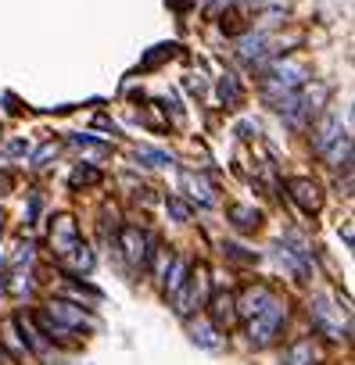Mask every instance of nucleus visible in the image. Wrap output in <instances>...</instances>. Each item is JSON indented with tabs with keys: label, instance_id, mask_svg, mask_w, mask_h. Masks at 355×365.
<instances>
[{
	"label": "nucleus",
	"instance_id": "nucleus-4",
	"mask_svg": "<svg viewBox=\"0 0 355 365\" xmlns=\"http://www.w3.org/2000/svg\"><path fill=\"white\" fill-rule=\"evenodd\" d=\"M119 251H122V258H126V265L133 272H144L151 265V258H155L158 247L140 226H122L119 229Z\"/></svg>",
	"mask_w": 355,
	"mask_h": 365
},
{
	"label": "nucleus",
	"instance_id": "nucleus-10",
	"mask_svg": "<svg viewBox=\"0 0 355 365\" xmlns=\"http://www.w3.org/2000/svg\"><path fill=\"white\" fill-rule=\"evenodd\" d=\"M273 297H277V294L269 290L266 283H248L241 294H234V312H237V319H252V315H259Z\"/></svg>",
	"mask_w": 355,
	"mask_h": 365
},
{
	"label": "nucleus",
	"instance_id": "nucleus-20",
	"mask_svg": "<svg viewBox=\"0 0 355 365\" xmlns=\"http://www.w3.org/2000/svg\"><path fill=\"white\" fill-rule=\"evenodd\" d=\"M216 330H219V326H216L212 319H201V322H194V326H191V340L198 344V348H205V351H219L223 340H219Z\"/></svg>",
	"mask_w": 355,
	"mask_h": 365
},
{
	"label": "nucleus",
	"instance_id": "nucleus-8",
	"mask_svg": "<svg viewBox=\"0 0 355 365\" xmlns=\"http://www.w3.org/2000/svg\"><path fill=\"white\" fill-rule=\"evenodd\" d=\"M284 186L291 193V201H295L305 215H320L323 211V190H320V183H312L305 176H291Z\"/></svg>",
	"mask_w": 355,
	"mask_h": 365
},
{
	"label": "nucleus",
	"instance_id": "nucleus-30",
	"mask_svg": "<svg viewBox=\"0 0 355 365\" xmlns=\"http://www.w3.org/2000/svg\"><path fill=\"white\" fill-rule=\"evenodd\" d=\"M169 4H173V8H180V11H183V8H191V4H194V0H169Z\"/></svg>",
	"mask_w": 355,
	"mask_h": 365
},
{
	"label": "nucleus",
	"instance_id": "nucleus-9",
	"mask_svg": "<svg viewBox=\"0 0 355 365\" xmlns=\"http://www.w3.org/2000/svg\"><path fill=\"white\" fill-rule=\"evenodd\" d=\"M15 326H18V333H22V344H26V351H29V355L44 358V362H51V358H54V344H51V340L44 337V330L36 326V319H33V315L18 312Z\"/></svg>",
	"mask_w": 355,
	"mask_h": 365
},
{
	"label": "nucleus",
	"instance_id": "nucleus-32",
	"mask_svg": "<svg viewBox=\"0 0 355 365\" xmlns=\"http://www.w3.org/2000/svg\"><path fill=\"white\" fill-rule=\"evenodd\" d=\"M205 4H212V0H205Z\"/></svg>",
	"mask_w": 355,
	"mask_h": 365
},
{
	"label": "nucleus",
	"instance_id": "nucleus-1",
	"mask_svg": "<svg viewBox=\"0 0 355 365\" xmlns=\"http://www.w3.org/2000/svg\"><path fill=\"white\" fill-rule=\"evenodd\" d=\"M309 82V72H305V64L295 61V57H287V61H277V64H269V69L262 72V94L269 104H280L284 97H291L298 90V86Z\"/></svg>",
	"mask_w": 355,
	"mask_h": 365
},
{
	"label": "nucleus",
	"instance_id": "nucleus-23",
	"mask_svg": "<svg viewBox=\"0 0 355 365\" xmlns=\"http://www.w3.org/2000/svg\"><path fill=\"white\" fill-rule=\"evenodd\" d=\"M72 147L87 150V154H94V158H108L112 154V147L108 143H97L94 136H72Z\"/></svg>",
	"mask_w": 355,
	"mask_h": 365
},
{
	"label": "nucleus",
	"instance_id": "nucleus-12",
	"mask_svg": "<svg viewBox=\"0 0 355 365\" xmlns=\"http://www.w3.org/2000/svg\"><path fill=\"white\" fill-rule=\"evenodd\" d=\"M72 244H79V226L72 215H54L51 219V254L61 258V254H69Z\"/></svg>",
	"mask_w": 355,
	"mask_h": 365
},
{
	"label": "nucleus",
	"instance_id": "nucleus-29",
	"mask_svg": "<svg viewBox=\"0 0 355 365\" xmlns=\"http://www.w3.org/2000/svg\"><path fill=\"white\" fill-rule=\"evenodd\" d=\"M8 154H29V143L26 140H11L8 143Z\"/></svg>",
	"mask_w": 355,
	"mask_h": 365
},
{
	"label": "nucleus",
	"instance_id": "nucleus-11",
	"mask_svg": "<svg viewBox=\"0 0 355 365\" xmlns=\"http://www.w3.org/2000/svg\"><path fill=\"white\" fill-rule=\"evenodd\" d=\"M180 186H183V193H187V201H194V204H201V208L216 204V183L208 179L205 172L183 168V172H180Z\"/></svg>",
	"mask_w": 355,
	"mask_h": 365
},
{
	"label": "nucleus",
	"instance_id": "nucleus-14",
	"mask_svg": "<svg viewBox=\"0 0 355 365\" xmlns=\"http://www.w3.org/2000/svg\"><path fill=\"white\" fill-rule=\"evenodd\" d=\"M61 265H65L69 276H90L94 265H97V258H94V251L87 244H72L69 254H61Z\"/></svg>",
	"mask_w": 355,
	"mask_h": 365
},
{
	"label": "nucleus",
	"instance_id": "nucleus-2",
	"mask_svg": "<svg viewBox=\"0 0 355 365\" xmlns=\"http://www.w3.org/2000/svg\"><path fill=\"white\" fill-rule=\"evenodd\" d=\"M327 94H330V90H327L323 82H316V86H309V82H305V86H298V90L291 94V97H284V100L277 104V112L287 118V125L302 129L312 115L320 112V104L327 100Z\"/></svg>",
	"mask_w": 355,
	"mask_h": 365
},
{
	"label": "nucleus",
	"instance_id": "nucleus-19",
	"mask_svg": "<svg viewBox=\"0 0 355 365\" xmlns=\"http://www.w3.org/2000/svg\"><path fill=\"white\" fill-rule=\"evenodd\" d=\"M187 272H191V262H187V258H169V265H165V272H162V290L173 297L183 287Z\"/></svg>",
	"mask_w": 355,
	"mask_h": 365
},
{
	"label": "nucleus",
	"instance_id": "nucleus-13",
	"mask_svg": "<svg viewBox=\"0 0 355 365\" xmlns=\"http://www.w3.org/2000/svg\"><path fill=\"white\" fill-rule=\"evenodd\" d=\"M237 54H241V61L252 64V69H262L266 57L273 54V51H269V36H266V33H248V36H241V39H237Z\"/></svg>",
	"mask_w": 355,
	"mask_h": 365
},
{
	"label": "nucleus",
	"instance_id": "nucleus-31",
	"mask_svg": "<svg viewBox=\"0 0 355 365\" xmlns=\"http://www.w3.org/2000/svg\"><path fill=\"white\" fill-rule=\"evenodd\" d=\"M0 290H4V272H0Z\"/></svg>",
	"mask_w": 355,
	"mask_h": 365
},
{
	"label": "nucleus",
	"instance_id": "nucleus-21",
	"mask_svg": "<svg viewBox=\"0 0 355 365\" xmlns=\"http://www.w3.org/2000/svg\"><path fill=\"white\" fill-rule=\"evenodd\" d=\"M241 97H244V94H241L237 79H234V75H223V79H219V100H223V104H230V107H237V104H241Z\"/></svg>",
	"mask_w": 355,
	"mask_h": 365
},
{
	"label": "nucleus",
	"instance_id": "nucleus-5",
	"mask_svg": "<svg viewBox=\"0 0 355 365\" xmlns=\"http://www.w3.org/2000/svg\"><path fill=\"white\" fill-rule=\"evenodd\" d=\"M309 315H312V326H316L327 340H348V319L330 297H323V294L312 297Z\"/></svg>",
	"mask_w": 355,
	"mask_h": 365
},
{
	"label": "nucleus",
	"instance_id": "nucleus-16",
	"mask_svg": "<svg viewBox=\"0 0 355 365\" xmlns=\"http://www.w3.org/2000/svg\"><path fill=\"white\" fill-rule=\"evenodd\" d=\"M205 305H212V315H208V319H212L216 326H230V322L237 319V312H234V294H230V290L208 294V301H205Z\"/></svg>",
	"mask_w": 355,
	"mask_h": 365
},
{
	"label": "nucleus",
	"instance_id": "nucleus-24",
	"mask_svg": "<svg viewBox=\"0 0 355 365\" xmlns=\"http://www.w3.org/2000/svg\"><path fill=\"white\" fill-rule=\"evenodd\" d=\"M165 211H169L173 222H191V204L180 201V197H169V201H165Z\"/></svg>",
	"mask_w": 355,
	"mask_h": 365
},
{
	"label": "nucleus",
	"instance_id": "nucleus-6",
	"mask_svg": "<svg viewBox=\"0 0 355 365\" xmlns=\"http://www.w3.org/2000/svg\"><path fill=\"white\" fill-rule=\"evenodd\" d=\"M173 301H176V315L180 319H191L198 308H205V301H208V269L198 265V269L187 272L183 287L173 294Z\"/></svg>",
	"mask_w": 355,
	"mask_h": 365
},
{
	"label": "nucleus",
	"instance_id": "nucleus-26",
	"mask_svg": "<svg viewBox=\"0 0 355 365\" xmlns=\"http://www.w3.org/2000/svg\"><path fill=\"white\" fill-rule=\"evenodd\" d=\"M4 290H8V294H15V297L29 294V290H33V279H29V272H15V276H11V283H8Z\"/></svg>",
	"mask_w": 355,
	"mask_h": 365
},
{
	"label": "nucleus",
	"instance_id": "nucleus-25",
	"mask_svg": "<svg viewBox=\"0 0 355 365\" xmlns=\"http://www.w3.org/2000/svg\"><path fill=\"white\" fill-rule=\"evenodd\" d=\"M137 161H148L151 168H158V165H169L173 158L165 154V150H151V147H140V150H137Z\"/></svg>",
	"mask_w": 355,
	"mask_h": 365
},
{
	"label": "nucleus",
	"instance_id": "nucleus-17",
	"mask_svg": "<svg viewBox=\"0 0 355 365\" xmlns=\"http://www.w3.org/2000/svg\"><path fill=\"white\" fill-rule=\"evenodd\" d=\"M323 355H320V348H316V340H295V344H291V348L284 351V362L287 365H316Z\"/></svg>",
	"mask_w": 355,
	"mask_h": 365
},
{
	"label": "nucleus",
	"instance_id": "nucleus-3",
	"mask_svg": "<svg viewBox=\"0 0 355 365\" xmlns=\"http://www.w3.org/2000/svg\"><path fill=\"white\" fill-rule=\"evenodd\" d=\"M284 319H287V305L280 297H273L259 315L248 319V344H252V348H269V344L280 337Z\"/></svg>",
	"mask_w": 355,
	"mask_h": 365
},
{
	"label": "nucleus",
	"instance_id": "nucleus-27",
	"mask_svg": "<svg viewBox=\"0 0 355 365\" xmlns=\"http://www.w3.org/2000/svg\"><path fill=\"white\" fill-rule=\"evenodd\" d=\"M58 150H61V143H54V140H47L44 147H40V150H36V158H33V165H36V168H44V161H51V158L58 154Z\"/></svg>",
	"mask_w": 355,
	"mask_h": 365
},
{
	"label": "nucleus",
	"instance_id": "nucleus-15",
	"mask_svg": "<svg viewBox=\"0 0 355 365\" xmlns=\"http://www.w3.org/2000/svg\"><path fill=\"white\" fill-rule=\"evenodd\" d=\"M36 322H40V330H44V337H47L51 344H65V348H76V344H79V333H76V330H69L65 322L51 319L47 312H40V315H36Z\"/></svg>",
	"mask_w": 355,
	"mask_h": 365
},
{
	"label": "nucleus",
	"instance_id": "nucleus-18",
	"mask_svg": "<svg viewBox=\"0 0 355 365\" xmlns=\"http://www.w3.org/2000/svg\"><path fill=\"white\" fill-rule=\"evenodd\" d=\"M226 219L234 222V229H241V233H255V229L262 226V215H259L252 204H230Z\"/></svg>",
	"mask_w": 355,
	"mask_h": 365
},
{
	"label": "nucleus",
	"instance_id": "nucleus-28",
	"mask_svg": "<svg viewBox=\"0 0 355 365\" xmlns=\"http://www.w3.org/2000/svg\"><path fill=\"white\" fill-rule=\"evenodd\" d=\"M230 258H237V262H248V265H252V262H259V254H244V247H237V244H226L223 247Z\"/></svg>",
	"mask_w": 355,
	"mask_h": 365
},
{
	"label": "nucleus",
	"instance_id": "nucleus-22",
	"mask_svg": "<svg viewBox=\"0 0 355 365\" xmlns=\"http://www.w3.org/2000/svg\"><path fill=\"white\" fill-rule=\"evenodd\" d=\"M101 183V168H94V165H87L83 161L76 172H72V186L79 190V186H97Z\"/></svg>",
	"mask_w": 355,
	"mask_h": 365
},
{
	"label": "nucleus",
	"instance_id": "nucleus-7",
	"mask_svg": "<svg viewBox=\"0 0 355 365\" xmlns=\"http://www.w3.org/2000/svg\"><path fill=\"white\" fill-rule=\"evenodd\" d=\"M44 312H47L51 319H58V322H65V326H69V330H76L79 337L97 330L94 312H90V308H83L79 301H69V297H51L47 305H44Z\"/></svg>",
	"mask_w": 355,
	"mask_h": 365
}]
</instances>
